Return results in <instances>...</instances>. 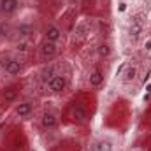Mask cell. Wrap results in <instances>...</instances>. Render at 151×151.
Masks as SVG:
<instances>
[{
  "label": "cell",
  "instance_id": "cell-1",
  "mask_svg": "<svg viewBox=\"0 0 151 151\" xmlns=\"http://www.w3.org/2000/svg\"><path fill=\"white\" fill-rule=\"evenodd\" d=\"M67 86H69V79H67V76H63V74H56L53 79H49V81L46 83L47 91H49V93H55V95L63 93V91L67 90Z\"/></svg>",
  "mask_w": 151,
  "mask_h": 151
},
{
  "label": "cell",
  "instance_id": "cell-2",
  "mask_svg": "<svg viewBox=\"0 0 151 151\" xmlns=\"http://www.w3.org/2000/svg\"><path fill=\"white\" fill-rule=\"evenodd\" d=\"M39 55L44 62H49L51 58H55L58 55V44L56 42H49V40H42L39 46Z\"/></svg>",
  "mask_w": 151,
  "mask_h": 151
},
{
  "label": "cell",
  "instance_id": "cell-3",
  "mask_svg": "<svg viewBox=\"0 0 151 151\" xmlns=\"http://www.w3.org/2000/svg\"><path fill=\"white\" fill-rule=\"evenodd\" d=\"M44 39L49 40V42H56V44H58V42L63 39V30H62L58 25L51 23V25H47L46 30H44Z\"/></svg>",
  "mask_w": 151,
  "mask_h": 151
},
{
  "label": "cell",
  "instance_id": "cell-4",
  "mask_svg": "<svg viewBox=\"0 0 151 151\" xmlns=\"http://www.w3.org/2000/svg\"><path fill=\"white\" fill-rule=\"evenodd\" d=\"M4 69L9 76H19L23 72V62L16 60V58H11V60L4 62Z\"/></svg>",
  "mask_w": 151,
  "mask_h": 151
},
{
  "label": "cell",
  "instance_id": "cell-5",
  "mask_svg": "<svg viewBox=\"0 0 151 151\" xmlns=\"http://www.w3.org/2000/svg\"><path fill=\"white\" fill-rule=\"evenodd\" d=\"M137 74H139L137 65H134V63L125 65V67H123V72H121V81H123L125 84H130V83H134V81L137 79Z\"/></svg>",
  "mask_w": 151,
  "mask_h": 151
},
{
  "label": "cell",
  "instance_id": "cell-6",
  "mask_svg": "<svg viewBox=\"0 0 151 151\" xmlns=\"http://www.w3.org/2000/svg\"><path fill=\"white\" fill-rule=\"evenodd\" d=\"M142 30H144V27H142V21L139 19V16H135V18L132 19L130 27H128V37L132 39V40H137V39L141 37Z\"/></svg>",
  "mask_w": 151,
  "mask_h": 151
},
{
  "label": "cell",
  "instance_id": "cell-7",
  "mask_svg": "<svg viewBox=\"0 0 151 151\" xmlns=\"http://www.w3.org/2000/svg\"><path fill=\"white\" fill-rule=\"evenodd\" d=\"M56 123H58V118H56V114L51 113V111H46V113L42 114V118H40V125H42V128H46V130L55 128Z\"/></svg>",
  "mask_w": 151,
  "mask_h": 151
},
{
  "label": "cell",
  "instance_id": "cell-8",
  "mask_svg": "<svg viewBox=\"0 0 151 151\" xmlns=\"http://www.w3.org/2000/svg\"><path fill=\"white\" fill-rule=\"evenodd\" d=\"M70 116H72V119L77 121V123H84L86 118H88V113H86V109H84L83 104H74V107L70 111Z\"/></svg>",
  "mask_w": 151,
  "mask_h": 151
},
{
  "label": "cell",
  "instance_id": "cell-9",
  "mask_svg": "<svg viewBox=\"0 0 151 151\" xmlns=\"http://www.w3.org/2000/svg\"><path fill=\"white\" fill-rule=\"evenodd\" d=\"M18 7H19L18 0H2L0 2V12H4V14H12L18 11Z\"/></svg>",
  "mask_w": 151,
  "mask_h": 151
},
{
  "label": "cell",
  "instance_id": "cell-10",
  "mask_svg": "<svg viewBox=\"0 0 151 151\" xmlns=\"http://www.w3.org/2000/svg\"><path fill=\"white\" fill-rule=\"evenodd\" d=\"M88 83H90L91 88H100L104 84V74L100 70H93L90 74V77H88Z\"/></svg>",
  "mask_w": 151,
  "mask_h": 151
},
{
  "label": "cell",
  "instance_id": "cell-11",
  "mask_svg": "<svg viewBox=\"0 0 151 151\" xmlns=\"http://www.w3.org/2000/svg\"><path fill=\"white\" fill-rule=\"evenodd\" d=\"M32 104L30 102H19V104H16V114L19 116V118H28L30 114H32Z\"/></svg>",
  "mask_w": 151,
  "mask_h": 151
},
{
  "label": "cell",
  "instance_id": "cell-12",
  "mask_svg": "<svg viewBox=\"0 0 151 151\" xmlns=\"http://www.w3.org/2000/svg\"><path fill=\"white\" fill-rule=\"evenodd\" d=\"M113 150H114V144L109 139H99L93 144V151H113Z\"/></svg>",
  "mask_w": 151,
  "mask_h": 151
},
{
  "label": "cell",
  "instance_id": "cell-13",
  "mask_svg": "<svg viewBox=\"0 0 151 151\" xmlns=\"http://www.w3.org/2000/svg\"><path fill=\"white\" fill-rule=\"evenodd\" d=\"M97 55H99L100 58H109V56L113 55V46H111L109 42H100V44L97 46Z\"/></svg>",
  "mask_w": 151,
  "mask_h": 151
},
{
  "label": "cell",
  "instance_id": "cell-14",
  "mask_svg": "<svg viewBox=\"0 0 151 151\" xmlns=\"http://www.w3.org/2000/svg\"><path fill=\"white\" fill-rule=\"evenodd\" d=\"M56 74H58V72H56V67L49 63V65H46V67L42 69V72H40V79H42L44 83H47L49 79H53Z\"/></svg>",
  "mask_w": 151,
  "mask_h": 151
},
{
  "label": "cell",
  "instance_id": "cell-15",
  "mask_svg": "<svg viewBox=\"0 0 151 151\" xmlns=\"http://www.w3.org/2000/svg\"><path fill=\"white\" fill-rule=\"evenodd\" d=\"M16 32H18V35L19 37H30L32 34H34V27L30 25V23H21L18 28H16Z\"/></svg>",
  "mask_w": 151,
  "mask_h": 151
},
{
  "label": "cell",
  "instance_id": "cell-16",
  "mask_svg": "<svg viewBox=\"0 0 151 151\" xmlns=\"http://www.w3.org/2000/svg\"><path fill=\"white\" fill-rule=\"evenodd\" d=\"M16 51H19V53H27V51H28V42H27V40H19V42L16 44Z\"/></svg>",
  "mask_w": 151,
  "mask_h": 151
},
{
  "label": "cell",
  "instance_id": "cell-17",
  "mask_svg": "<svg viewBox=\"0 0 151 151\" xmlns=\"http://www.w3.org/2000/svg\"><path fill=\"white\" fill-rule=\"evenodd\" d=\"M142 51H144L146 55H151V39H146V40H144V44H142Z\"/></svg>",
  "mask_w": 151,
  "mask_h": 151
},
{
  "label": "cell",
  "instance_id": "cell-18",
  "mask_svg": "<svg viewBox=\"0 0 151 151\" xmlns=\"http://www.w3.org/2000/svg\"><path fill=\"white\" fill-rule=\"evenodd\" d=\"M84 32H86V25H84V23H79V25L76 27V34H79V35H84Z\"/></svg>",
  "mask_w": 151,
  "mask_h": 151
},
{
  "label": "cell",
  "instance_id": "cell-19",
  "mask_svg": "<svg viewBox=\"0 0 151 151\" xmlns=\"http://www.w3.org/2000/svg\"><path fill=\"white\" fill-rule=\"evenodd\" d=\"M14 95H16V91L12 90V88H9L5 93H4V97H5V100H12L14 99Z\"/></svg>",
  "mask_w": 151,
  "mask_h": 151
},
{
  "label": "cell",
  "instance_id": "cell-20",
  "mask_svg": "<svg viewBox=\"0 0 151 151\" xmlns=\"http://www.w3.org/2000/svg\"><path fill=\"white\" fill-rule=\"evenodd\" d=\"M5 35H7V27L0 23V39H4Z\"/></svg>",
  "mask_w": 151,
  "mask_h": 151
},
{
  "label": "cell",
  "instance_id": "cell-21",
  "mask_svg": "<svg viewBox=\"0 0 151 151\" xmlns=\"http://www.w3.org/2000/svg\"><path fill=\"white\" fill-rule=\"evenodd\" d=\"M0 2H2V0H0Z\"/></svg>",
  "mask_w": 151,
  "mask_h": 151
},
{
  "label": "cell",
  "instance_id": "cell-22",
  "mask_svg": "<svg viewBox=\"0 0 151 151\" xmlns=\"http://www.w3.org/2000/svg\"><path fill=\"white\" fill-rule=\"evenodd\" d=\"M150 151H151V150H150Z\"/></svg>",
  "mask_w": 151,
  "mask_h": 151
}]
</instances>
